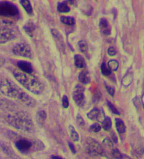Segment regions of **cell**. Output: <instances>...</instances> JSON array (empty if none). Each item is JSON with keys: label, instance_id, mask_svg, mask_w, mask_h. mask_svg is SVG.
Instances as JSON below:
<instances>
[{"label": "cell", "instance_id": "obj_26", "mask_svg": "<svg viewBox=\"0 0 144 159\" xmlns=\"http://www.w3.org/2000/svg\"><path fill=\"white\" fill-rule=\"evenodd\" d=\"M79 46L80 51L83 53H86L88 51V47L87 43L84 40H81L79 43Z\"/></svg>", "mask_w": 144, "mask_h": 159}, {"label": "cell", "instance_id": "obj_22", "mask_svg": "<svg viewBox=\"0 0 144 159\" xmlns=\"http://www.w3.org/2000/svg\"><path fill=\"white\" fill-rule=\"evenodd\" d=\"M102 127L106 131L110 130L111 127V119L109 117L105 118L103 122H102Z\"/></svg>", "mask_w": 144, "mask_h": 159}, {"label": "cell", "instance_id": "obj_4", "mask_svg": "<svg viewBox=\"0 0 144 159\" xmlns=\"http://www.w3.org/2000/svg\"><path fill=\"white\" fill-rule=\"evenodd\" d=\"M15 142V147L21 153L24 154L42 150L45 148L41 141L24 137H18Z\"/></svg>", "mask_w": 144, "mask_h": 159}, {"label": "cell", "instance_id": "obj_13", "mask_svg": "<svg viewBox=\"0 0 144 159\" xmlns=\"http://www.w3.org/2000/svg\"><path fill=\"white\" fill-rule=\"evenodd\" d=\"M133 74L131 71H128L124 76L122 80L123 85L125 87H127L132 83L133 80Z\"/></svg>", "mask_w": 144, "mask_h": 159}, {"label": "cell", "instance_id": "obj_36", "mask_svg": "<svg viewBox=\"0 0 144 159\" xmlns=\"http://www.w3.org/2000/svg\"><path fill=\"white\" fill-rule=\"evenodd\" d=\"M111 138L112 139V141L114 143H117L118 139L117 138L116 136V134L114 132L111 133Z\"/></svg>", "mask_w": 144, "mask_h": 159}, {"label": "cell", "instance_id": "obj_34", "mask_svg": "<svg viewBox=\"0 0 144 159\" xmlns=\"http://www.w3.org/2000/svg\"><path fill=\"white\" fill-rule=\"evenodd\" d=\"M77 122L79 125H82H82H85V122H84V120H83L82 117L80 115H78L77 116Z\"/></svg>", "mask_w": 144, "mask_h": 159}, {"label": "cell", "instance_id": "obj_2", "mask_svg": "<svg viewBox=\"0 0 144 159\" xmlns=\"http://www.w3.org/2000/svg\"><path fill=\"white\" fill-rule=\"evenodd\" d=\"M10 126L25 132H32L34 129L33 120L28 114L24 111L12 110L5 117Z\"/></svg>", "mask_w": 144, "mask_h": 159}, {"label": "cell", "instance_id": "obj_12", "mask_svg": "<svg viewBox=\"0 0 144 159\" xmlns=\"http://www.w3.org/2000/svg\"><path fill=\"white\" fill-rule=\"evenodd\" d=\"M99 27L101 31L105 35H108L110 34L111 30V27L107 20L105 18H102L100 20Z\"/></svg>", "mask_w": 144, "mask_h": 159}, {"label": "cell", "instance_id": "obj_17", "mask_svg": "<svg viewBox=\"0 0 144 159\" xmlns=\"http://www.w3.org/2000/svg\"><path fill=\"white\" fill-rule=\"evenodd\" d=\"M58 11L62 13H67L70 11V8L68 6V3L66 1L58 3L57 7Z\"/></svg>", "mask_w": 144, "mask_h": 159}, {"label": "cell", "instance_id": "obj_40", "mask_svg": "<svg viewBox=\"0 0 144 159\" xmlns=\"http://www.w3.org/2000/svg\"><path fill=\"white\" fill-rule=\"evenodd\" d=\"M2 60H1V57H0V65H1V64L2 63Z\"/></svg>", "mask_w": 144, "mask_h": 159}, {"label": "cell", "instance_id": "obj_30", "mask_svg": "<svg viewBox=\"0 0 144 159\" xmlns=\"http://www.w3.org/2000/svg\"><path fill=\"white\" fill-rule=\"evenodd\" d=\"M103 144L107 148H111L113 147V143L111 140L108 138H106L103 142Z\"/></svg>", "mask_w": 144, "mask_h": 159}, {"label": "cell", "instance_id": "obj_5", "mask_svg": "<svg viewBox=\"0 0 144 159\" xmlns=\"http://www.w3.org/2000/svg\"><path fill=\"white\" fill-rule=\"evenodd\" d=\"M85 149L87 153L93 157L102 156L104 151L101 145L91 138H87L85 142Z\"/></svg>", "mask_w": 144, "mask_h": 159}, {"label": "cell", "instance_id": "obj_18", "mask_svg": "<svg viewBox=\"0 0 144 159\" xmlns=\"http://www.w3.org/2000/svg\"><path fill=\"white\" fill-rule=\"evenodd\" d=\"M60 21L63 24L70 26H73L76 25V20L73 17L70 16H63L60 17Z\"/></svg>", "mask_w": 144, "mask_h": 159}, {"label": "cell", "instance_id": "obj_31", "mask_svg": "<svg viewBox=\"0 0 144 159\" xmlns=\"http://www.w3.org/2000/svg\"><path fill=\"white\" fill-rule=\"evenodd\" d=\"M62 106L64 108H67L69 106V101L67 97L64 95L62 99Z\"/></svg>", "mask_w": 144, "mask_h": 159}, {"label": "cell", "instance_id": "obj_32", "mask_svg": "<svg viewBox=\"0 0 144 159\" xmlns=\"http://www.w3.org/2000/svg\"><path fill=\"white\" fill-rule=\"evenodd\" d=\"M105 86L106 88V90H107V92H108V93L110 94L111 96L113 97L114 95L115 90L113 88L111 87L110 86L107 85L106 84H105Z\"/></svg>", "mask_w": 144, "mask_h": 159}, {"label": "cell", "instance_id": "obj_8", "mask_svg": "<svg viewBox=\"0 0 144 159\" xmlns=\"http://www.w3.org/2000/svg\"><path fill=\"white\" fill-rule=\"evenodd\" d=\"M16 37V32L8 27L0 28V44L5 43L13 40Z\"/></svg>", "mask_w": 144, "mask_h": 159}, {"label": "cell", "instance_id": "obj_15", "mask_svg": "<svg viewBox=\"0 0 144 159\" xmlns=\"http://www.w3.org/2000/svg\"><path fill=\"white\" fill-rule=\"evenodd\" d=\"M75 65L78 68H83L85 66V62L84 57L79 54H76L74 57Z\"/></svg>", "mask_w": 144, "mask_h": 159}, {"label": "cell", "instance_id": "obj_9", "mask_svg": "<svg viewBox=\"0 0 144 159\" xmlns=\"http://www.w3.org/2000/svg\"><path fill=\"white\" fill-rule=\"evenodd\" d=\"M84 88L82 86L77 85L74 89L72 97L74 101L79 107H82L85 103Z\"/></svg>", "mask_w": 144, "mask_h": 159}, {"label": "cell", "instance_id": "obj_20", "mask_svg": "<svg viewBox=\"0 0 144 159\" xmlns=\"http://www.w3.org/2000/svg\"><path fill=\"white\" fill-rule=\"evenodd\" d=\"M69 131L71 139L75 142H77L79 140V134L77 132L74 126L72 125H70L69 127Z\"/></svg>", "mask_w": 144, "mask_h": 159}, {"label": "cell", "instance_id": "obj_3", "mask_svg": "<svg viewBox=\"0 0 144 159\" xmlns=\"http://www.w3.org/2000/svg\"><path fill=\"white\" fill-rule=\"evenodd\" d=\"M12 74L18 82L32 93L38 95L43 92L44 87L42 83L31 74H26L17 70H14Z\"/></svg>", "mask_w": 144, "mask_h": 159}, {"label": "cell", "instance_id": "obj_14", "mask_svg": "<svg viewBox=\"0 0 144 159\" xmlns=\"http://www.w3.org/2000/svg\"><path fill=\"white\" fill-rule=\"evenodd\" d=\"M79 80L80 82L83 84H88L90 81L89 73L87 70H83L79 74Z\"/></svg>", "mask_w": 144, "mask_h": 159}, {"label": "cell", "instance_id": "obj_10", "mask_svg": "<svg viewBox=\"0 0 144 159\" xmlns=\"http://www.w3.org/2000/svg\"><path fill=\"white\" fill-rule=\"evenodd\" d=\"M87 116L89 119L100 122H103L105 118L103 111L96 108H94L88 113Z\"/></svg>", "mask_w": 144, "mask_h": 159}, {"label": "cell", "instance_id": "obj_35", "mask_svg": "<svg viewBox=\"0 0 144 159\" xmlns=\"http://www.w3.org/2000/svg\"><path fill=\"white\" fill-rule=\"evenodd\" d=\"M68 145L69 147L70 148L71 150L72 151V152L73 153H76V148H75V146H74L73 144L71 143V142H68Z\"/></svg>", "mask_w": 144, "mask_h": 159}, {"label": "cell", "instance_id": "obj_21", "mask_svg": "<svg viewBox=\"0 0 144 159\" xmlns=\"http://www.w3.org/2000/svg\"><path fill=\"white\" fill-rule=\"evenodd\" d=\"M47 115L45 111H40L37 113V120L39 124H42L46 119Z\"/></svg>", "mask_w": 144, "mask_h": 159}, {"label": "cell", "instance_id": "obj_33", "mask_svg": "<svg viewBox=\"0 0 144 159\" xmlns=\"http://www.w3.org/2000/svg\"><path fill=\"white\" fill-rule=\"evenodd\" d=\"M116 51L115 49L113 47H110L107 50V53L111 56H114L116 54Z\"/></svg>", "mask_w": 144, "mask_h": 159}, {"label": "cell", "instance_id": "obj_7", "mask_svg": "<svg viewBox=\"0 0 144 159\" xmlns=\"http://www.w3.org/2000/svg\"><path fill=\"white\" fill-rule=\"evenodd\" d=\"M17 7L9 2H0V15L6 16H14L17 15Z\"/></svg>", "mask_w": 144, "mask_h": 159}, {"label": "cell", "instance_id": "obj_29", "mask_svg": "<svg viewBox=\"0 0 144 159\" xmlns=\"http://www.w3.org/2000/svg\"><path fill=\"white\" fill-rule=\"evenodd\" d=\"M101 129V126L98 123L93 124L89 127V131L91 132L97 133L100 131Z\"/></svg>", "mask_w": 144, "mask_h": 159}, {"label": "cell", "instance_id": "obj_38", "mask_svg": "<svg viewBox=\"0 0 144 159\" xmlns=\"http://www.w3.org/2000/svg\"><path fill=\"white\" fill-rule=\"evenodd\" d=\"M50 159H63L62 157L59 156L53 155L51 157Z\"/></svg>", "mask_w": 144, "mask_h": 159}, {"label": "cell", "instance_id": "obj_23", "mask_svg": "<svg viewBox=\"0 0 144 159\" xmlns=\"http://www.w3.org/2000/svg\"><path fill=\"white\" fill-rule=\"evenodd\" d=\"M107 66L111 70L116 71L119 67V62L116 60H111L108 62Z\"/></svg>", "mask_w": 144, "mask_h": 159}, {"label": "cell", "instance_id": "obj_27", "mask_svg": "<svg viewBox=\"0 0 144 159\" xmlns=\"http://www.w3.org/2000/svg\"><path fill=\"white\" fill-rule=\"evenodd\" d=\"M111 156L114 158L116 159H122L123 155L119 151L118 149H113L111 151Z\"/></svg>", "mask_w": 144, "mask_h": 159}, {"label": "cell", "instance_id": "obj_1", "mask_svg": "<svg viewBox=\"0 0 144 159\" xmlns=\"http://www.w3.org/2000/svg\"><path fill=\"white\" fill-rule=\"evenodd\" d=\"M0 91L6 97L26 106L33 107L36 101L14 81L9 79H4L0 83Z\"/></svg>", "mask_w": 144, "mask_h": 159}, {"label": "cell", "instance_id": "obj_16", "mask_svg": "<svg viewBox=\"0 0 144 159\" xmlns=\"http://www.w3.org/2000/svg\"><path fill=\"white\" fill-rule=\"evenodd\" d=\"M115 125L117 130L119 133H124L126 131V126L123 120L118 118H116L115 119Z\"/></svg>", "mask_w": 144, "mask_h": 159}, {"label": "cell", "instance_id": "obj_28", "mask_svg": "<svg viewBox=\"0 0 144 159\" xmlns=\"http://www.w3.org/2000/svg\"><path fill=\"white\" fill-rule=\"evenodd\" d=\"M107 103L108 107H109L111 111L113 114L117 115H120V112L116 108L115 106L112 103H111V102H110V101H108V100H107Z\"/></svg>", "mask_w": 144, "mask_h": 159}, {"label": "cell", "instance_id": "obj_25", "mask_svg": "<svg viewBox=\"0 0 144 159\" xmlns=\"http://www.w3.org/2000/svg\"><path fill=\"white\" fill-rule=\"evenodd\" d=\"M24 29L30 36H32L34 30V25L32 23H28L24 26Z\"/></svg>", "mask_w": 144, "mask_h": 159}, {"label": "cell", "instance_id": "obj_37", "mask_svg": "<svg viewBox=\"0 0 144 159\" xmlns=\"http://www.w3.org/2000/svg\"><path fill=\"white\" fill-rule=\"evenodd\" d=\"M133 102H134V104H135L136 107H138V106L140 105L139 101L137 99V98L136 97V99H134V100H133Z\"/></svg>", "mask_w": 144, "mask_h": 159}, {"label": "cell", "instance_id": "obj_39", "mask_svg": "<svg viewBox=\"0 0 144 159\" xmlns=\"http://www.w3.org/2000/svg\"><path fill=\"white\" fill-rule=\"evenodd\" d=\"M122 159H133L130 158V157L127 156H123Z\"/></svg>", "mask_w": 144, "mask_h": 159}, {"label": "cell", "instance_id": "obj_6", "mask_svg": "<svg viewBox=\"0 0 144 159\" xmlns=\"http://www.w3.org/2000/svg\"><path fill=\"white\" fill-rule=\"evenodd\" d=\"M12 52L16 56L31 58L32 53L31 48L25 43H19L13 47Z\"/></svg>", "mask_w": 144, "mask_h": 159}, {"label": "cell", "instance_id": "obj_24", "mask_svg": "<svg viewBox=\"0 0 144 159\" xmlns=\"http://www.w3.org/2000/svg\"><path fill=\"white\" fill-rule=\"evenodd\" d=\"M102 74L105 76H108L111 74V72L108 66H106L105 62H103L101 66Z\"/></svg>", "mask_w": 144, "mask_h": 159}, {"label": "cell", "instance_id": "obj_19", "mask_svg": "<svg viewBox=\"0 0 144 159\" xmlns=\"http://www.w3.org/2000/svg\"><path fill=\"white\" fill-rule=\"evenodd\" d=\"M20 3L28 14L31 15L33 13V8L30 1H21Z\"/></svg>", "mask_w": 144, "mask_h": 159}, {"label": "cell", "instance_id": "obj_11", "mask_svg": "<svg viewBox=\"0 0 144 159\" xmlns=\"http://www.w3.org/2000/svg\"><path fill=\"white\" fill-rule=\"evenodd\" d=\"M17 66L20 71L26 74H31L34 71L32 65L28 61H19L18 62Z\"/></svg>", "mask_w": 144, "mask_h": 159}]
</instances>
